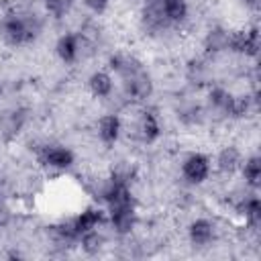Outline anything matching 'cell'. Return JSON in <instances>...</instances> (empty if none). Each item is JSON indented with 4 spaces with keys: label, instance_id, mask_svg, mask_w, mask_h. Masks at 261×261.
I'll list each match as a JSON object with an SVG mask.
<instances>
[{
    "label": "cell",
    "instance_id": "obj_1",
    "mask_svg": "<svg viewBox=\"0 0 261 261\" xmlns=\"http://www.w3.org/2000/svg\"><path fill=\"white\" fill-rule=\"evenodd\" d=\"M110 69L116 71L122 77V88L124 94L130 100L143 102L153 94V82L151 75L143 69V65L128 55H112L110 57Z\"/></svg>",
    "mask_w": 261,
    "mask_h": 261
},
{
    "label": "cell",
    "instance_id": "obj_2",
    "mask_svg": "<svg viewBox=\"0 0 261 261\" xmlns=\"http://www.w3.org/2000/svg\"><path fill=\"white\" fill-rule=\"evenodd\" d=\"M39 31H41V24L35 18H31V14L12 12L0 20V37L4 43L12 47H20L35 41Z\"/></svg>",
    "mask_w": 261,
    "mask_h": 261
},
{
    "label": "cell",
    "instance_id": "obj_3",
    "mask_svg": "<svg viewBox=\"0 0 261 261\" xmlns=\"http://www.w3.org/2000/svg\"><path fill=\"white\" fill-rule=\"evenodd\" d=\"M181 175L188 184L198 186L208 179L210 175V157L204 153H192L181 163Z\"/></svg>",
    "mask_w": 261,
    "mask_h": 261
},
{
    "label": "cell",
    "instance_id": "obj_4",
    "mask_svg": "<svg viewBox=\"0 0 261 261\" xmlns=\"http://www.w3.org/2000/svg\"><path fill=\"white\" fill-rule=\"evenodd\" d=\"M39 161L47 167H53V169H67L73 165L75 157L73 153L67 149V147H61V145H45L41 151H39Z\"/></svg>",
    "mask_w": 261,
    "mask_h": 261
},
{
    "label": "cell",
    "instance_id": "obj_5",
    "mask_svg": "<svg viewBox=\"0 0 261 261\" xmlns=\"http://www.w3.org/2000/svg\"><path fill=\"white\" fill-rule=\"evenodd\" d=\"M80 49H82V39L75 33H65L55 43V53L63 63H73L80 57Z\"/></svg>",
    "mask_w": 261,
    "mask_h": 261
},
{
    "label": "cell",
    "instance_id": "obj_6",
    "mask_svg": "<svg viewBox=\"0 0 261 261\" xmlns=\"http://www.w3.org/2000/svg\"><path fill=\"white\" fill-rule=\"evenodd\" d=\"M214 222H210L208 218H196L190 228H188V237H190V243L196 245V247H206L212 243L214 239Z\"/></svg>",
    "mask_w": 261,
    "mask_h": 261
},
{
    "label": "cell",
    "instance_id": "obj_7",
    "mask_svg": "<svg viewBox=\"0 0 261 261\" xmlns=\"http://www.w3.org/2000/svg\"><path fill=\"white\" fill-rule=\"evenodd\" d=\"M104 222V212L100 210V208H86L80 216H75L73 220H71V224H73V230H75V234H77V239L84 234V232H88V230H94V228H98V224H102Z\"/></svg>",
    "mask_w": 261,
    "mask_h": 261
},
{
    "label": "cell",
    "instance_id": "obj_8",
    "mask_svg": "<svg viewBox=\"0 0 261 261\" xmlns=\"http://www.w3.org/2000/svg\"><path fill=\"white\" fill-rule=\"evenodd\" d=\"M120 130H122V122L116 114H104L98 120V137L104 145H114L120 137Z\"/></svg>",
    "mask_w": 261,
    "mask_h": 261
},
{
    "label": "cell",
    "instance_id": "obj_9",
    "mask_svg": "<svg viewBox=\"0 0 261 261\" xmlns=\"http://www.w3.org/2000/svg\"><path fill=\"white\" fill-rule=\"evenodd\" d=\"M228 39H230V33L222 27H212L206 37H204V51L210 53V55H216V53H222V51H228Z\"/></svg>",
    "mask_w": 261,
    "mask_h": 261
},
{
    "label": "cell",
    "instance_id": "obj_10",
    "mask_svg": "<svg viewBox=\"0 0 261 261\" xmlns=\"http://www.w3.org/2000/svg\"><path fill=\"white\" fill-rule=\"evenodd\" d=\"M161 135V126H159V120L155 116V112L151 110H145L141 120H139V137L143 143H155Z\"/></svg>",
    "mask_w": 261,
    "mask_h": 261
},
{
    "label": "cell",
    "instance_id": "obj_11",
    "mask_svg": "<svg viewBox=\"0 0 261 261\" xmlns=\"http://www.w3.org/2000/svg\"><path fill=\"white\" fill-rule=\"evenodd\" d=\"M241 163H243V155H241V151H239L237 147H232V145L224 147V149L218 153V157H216V167H218L220 173H234V171L241 167Z\"/></svg>",
    "mask_w": 261,
    "mask_h": 261
},
{
    "label": "cell",
    "instance_id": "obj_12",
    "mask_svg": "<svg viewBox=\"0 0 261 261\" xmlns=\"http://www.w3.org/2000/svg\"><path fill=\"white\" fill-rule=\"evenodd\" d=\"M161 12L165 24H179L188 16L186 0H161Z\"/></svg>",
    "mask_w": 261,
    "mask_h": 261
},
{
    "label": "cell",
    "instance_id": "obj_13",
    "mask_svg": "<svg viewBox=\"0 0 261 261\" xmlns=\"http://www.w3.org/2000/svg\"><path fill=\"white\" fill-rule=\"evenodd\" d=\"M88 88L96 98H108L112 94V88H114L112 75L106 71H94L88 80Z\"/></svg>",
    "mask_w": 261,
    "mask_h": 261
},
{
    "label": "cell",
    "instance_id": "obj_14",
    "mask_svg": "<svg viewBox=\"0 0 261 261\" xmlns=\"http://www.w3.org/2000/svg\"><path fill=\"white\" fill-rule=\"evenodd\" d=\"M27 116H24V110H10V112H4V116L0 118V130L6 139L14 137L20 133L22 124H24Z\"/></svg>",
    "mask_w": 261,
    "mask_h": 261
},
{
    "label": "cell",
    "instance_id": "obj_15",
    "mask_svg": "<svg viewBox=\"0 0 261 261\" xmlns=\"http://www.w3.org/2000/svg\"><path fill=\"white\" fill-rule=\"evenodd\" d=\"M241 171H243L245 184H249L251 188H259V184H261V157L251 155L249 159H245L241 163Z\"/></svg>",
    "mask_w": 261,
    "mask_h": 261
},
{
    "label": "cell",
    "instance_id": "obj_16",
    "mask_svg": "<svg viewBox=\"0 0 261 261\" xmlns=\"http://www.w3.org/2000/svg\"><path fill=\"white\" fill-rule=\"evenodd\" d=\"M232 94L228 92V90H224V88H212L210 92H208V100H210V104L216 108V110H220V112H224L226 116H228V110H230V104H232Z\"/></svg>",
    "mask_w": 261,
    "mask_h": 261
},
{
    "label": "cell",
    "instance_id": "obj_17",
    "mask_svg": "<svg viewBox=\"0 0 261 261\" xmlns=\"http://www.w3.org/2000/svg\"><path fill=\"white\" fill-rule=\"evenodd\" d=\"M239 210H241V214L245 216V220H247L251 226H257V224H259V220H261V202H259L257 196L247 198V200L239 206Z\"/></svg>",
    "mask_w": 261,
    "mask_h": 261
},
{
    "label": "cell",
    "instance_id": "obj_18",
    "mask_svg": "<svg viewBox=\"0 0 261 261\" xmlns=\"http://www.w3.org/2000/svg\"><path fill=\"white\" fill-rule=\"evenodd\" d=\"M259 49H261L259 29L257 27H251L249 31H243V49H241V53L243 55H249V57H257Z\"/></svg>",
    "mask_w": 261,
    "mask_h": 261
},
{
    "label": "cell",
    "instance_id": "obj_19",
    "mask_svg": "<svg viewBox=\"0 0 261 261\" xmlns=\"http://www.w3.org/2000/svg\"><path fill=\"white\" fill-rule=\"evenodd\" d=\"M186 77L190 80V84H202L204 77H206V65H204L200 59H192V61L188 63Z\"/></svg>",
    "mask_w": 261,
    "mask_h": 261
},
{
    "label": "cell",
    "instance_id": "obj_20",
    "mask_svg": "<svg viewBox=\"0 0 261 261\" xmlns=\"http://www.w3.org/2000/svg\"><path fill=\"white\" fill-rule=\"evenodd\" d=\"M80 241H82V249H84L86 253H98V251H100V247H102V237L98 234V230H96V228H94V230L84 232V234L80 237Z\"/></svg>",
    "mask_w": 261,
    "mask_h": 261
},
{
    "label": "cell",
    "instance_id": "obj_21",
    "mask_svg": "<svg viewBox=\"0 0 261 261\" xmlns=\"http://www.w3.org/2000/svg\"><path fill=\"white\" fill-rule=\"evenodd\" d=\"M45 2V8L55 16V18H61L65 16L71 6H73V0H43Z\"/></svg>",
    "mask_w": 261,
    "mask_h": 261
},
{
    "label": "cell",
    "instance_id": "obj_22",
    "mask_svg": "<svg viewBox=\"0 0 261 261\" xmlns=\"http://www.w3.org/2000/svg\"><path fill=\"white\" fill-rule=\"evenodd\" d=\"M92 12H96V14H102L106 8H108V0H82Z\"/></svg>",
    "mask_w": 261,
    "mask_h": 261
},
{
    "label": "cell",
    "instance_id": "obj_23",
    "mask_svg": "<svg viewBox=\"0 0 261 261\" xmlns=\"http://www.w3.org/2000/svg\"><path fill=\"white\" fill-rule=\"evenodd\" d=\"M249 10H259V6H261V0H241Z\"/></svg>",
    "mask_w": 261,
    "mask_h": 261
}]
</instances>
